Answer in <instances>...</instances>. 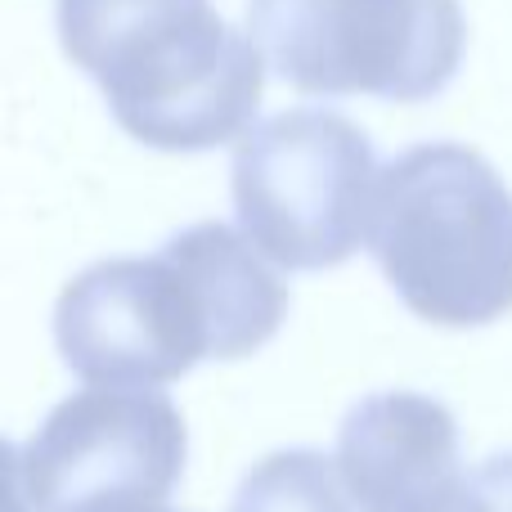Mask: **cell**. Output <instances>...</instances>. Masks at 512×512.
I'll return each mask as SVG.
<instances>
[{
  "instance_id": "30bf717a",
  "label": "cell",
  "mask_w": 512,
  "mask_h": 512,
  "mask_svg": "<svg viewBox=\"0 0 512 512\" xmlns=\"http://www.w3.org/2000/svg\"><path fill=\"white\" fill-rule=\"evenodd\" d=\"M445 512H512V450L481 463Z\"/></svg>"
},
{
  "instance_id": "7c38bea8",
  "label": "cell",
  "mask_w": 512,
  "mask_h": 512,
  "mask_svg": "<svg viewBox=\"0 0 512 512\" xmlns=\"http://www.w3.org/2000/svg\"><path fill=\"white\" fill-rule=\"evenodd\" d=\"M113 512H171V508H162V504H135V508H113Z\"/></svg>"
},
{
  "instance_id": "9c48e42d",
  "label": "cell",
  "mask_w": 512,
  "mask_h": 512,
  "mask_svg": "<svg viewBox=\"0 0 512 512\" xmlns=\"http://www.w3.org/2000/svg\"><path fill=\"white\" fill-rule=\"evenodd\" d=\"M230 512H351V504L328 454L279 450L243 477Z\"/></svg>"
},
{
  "instance_id": "5b68a950",
  "label": "cell",
  "mask_w": 512,
  "mask_h": 512,
  "mask_svg": "<svg viewBox=\"0 0 512 512\" xmlns=\"http://www.w3.org/2000/svg\"><path fill=\"white\" fill-rule=\"evenodd\" d=\"M189 432L153 387H108L59 400L23 450L36 512H113L167 504L185 472Z\"/></svg>"
},
{
  "instance_id": "8fae6325",
  "label": "cell",
  "mask_w": 512,
  "mask_h": 512,
  "mask_svg": "<svg viewBox=\"0 0 512 512\" xmlns=\"http://www.w3.org/2000/svg\"><path fill=\"white\" fill-rule=\"evenodd\" d=\"M0 512H36L32 495H27V477H23V454L14 441L0 436Z\"/></svg>"
},
{
  "instance_id": "7a4b0ae2",
  "label": "cell",
  "mask_w": 512,
  "mask_h": 512,
  "mask_svg": "<svg viewBox=\"0 0 512 512\" xmlns=\"http://www.w3.org/2000/svg\"><path fill=\"white\" fill-rule=\"evenodd\" d=\"M369 248L427 324L481 328L512 310V189L468 144H414L382 171Z\"/></svg>"
},
{
  "instance_id": "6da1fadb",
  "label": "cell",
  "mask_w": 512,
  "mask_h": 512,
  "mask_svg": "<svg viewBox=\"0 0 512 512\" xmlns=\"http://www.w3.org/2000/svg\"><path fill=\"white\" fill-rule=\"evenodd\" d=\"M54 23L117 126L158 153L221 149L261 108V50L212 0H59Z\"/></svg>"
},
{
  "instance_id": "52a82bcc",
  "label": "cell",
  "mask_w": 512,
  "mask_h": 512,
  "mask_svg": "<svg viewBox=\"0 0 512 512\" xmlns=\"http://www.w3.org/2000/svg\"><path fill=\"white\" fill-rule=\"evenodd\" d=\"M337 477L360 512H445L463 481L459 423L423 391H378L337 432Z\"/></svg>"
},
{
  "instance_id": "277c9868",
  "label": "cell",
  "mask_w": 512,
  "mask_h": 512,
  "mask_svg": "<svg viewBox=\"0 0 512 512\" xmlns=\"http://www.w3.org/2000/svg\"><path fill=\"white\" fill-rule=\"evenodd\" d=\"M243 234L283 270H333L369 239L373 140L333 108H288L252 126L230 171Z\"/></svg>"
},
{
  "instance_id": "8992f818",
  "label": "cell",
  "mask_w": 512,
  "mask_h": 512,
  "mask_svg": "<svg viewBox=\"0 0 512 512\" xmlns=\"http://www.w3.org/2000/svg\"><path fill=\"white\" fill-rule=\"evenodd\" d=\"M54 342L77 378L108 387H167L212 360L207 310L167 243L81 270L59 292Z\"/></svg>"
},
{
  "instance_id": "3957f363",
  "label": "cell",
  "mask_w": 512,
  "mask_h": 512,
  "mask_svg": "<svg viewBox=\"0 0 512 512\" xmlns=\"http://www.w3.org/2000/svg\"><path fill=\"white\" fill-rule=\"evenodd\" d=\"M248 36L301 95L436 99L463 68L459 0H248Z\"/></svg>"
},
{
  "instance_id": "ba28073f",
  "label": "cell",
  "mask_w": 512,
  "mask_h": 512,
  "mask_svg": "<svg viewBox=\"0 0 512 512\" xmlns=\"http://www.w3.org/2000/svg\"><path fill=\"white\" fill-rule=\"evenodd\" d=\"M185 265L212 324V360H248L288 319V288L248 234L221 221L180 230L167 243Z\"/></svg>"
}]
</instances>
